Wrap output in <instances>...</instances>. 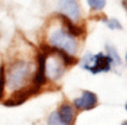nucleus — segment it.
Segmentation results:
<instances>
[{"label":"nucleus","instance_id":"13","mask_svg":"<svg viewBox=\"0 0 127 125\" xmlns=\"http://www.w3.org/2000/svg\"><path fill=\"white\" fill-rule=\"evenodd\" d=\"M47 125H67L66 123H64L61 119L59 118L58 112H52L49 114V117L47 119Z\"/></svg>","mask_w":127,"mask_h":125},{"label":"nucleus","instance_id":"5","mask_svg":"<svg viewBox=\"0 0 127 125\" xmlns=\"http://www.w3.org/2000/svg\"><path fill=\"white\" fill-rule=\"evenodd\" d=\"M59 14L67 17L72 21H77L80 18V6L78 0H58Z\"/></svg>","mask_w":127,"mask_h":125},{"label":"nucleus","instance_id":"9","mask_svg":"<svg viewBox=\"0 0 127 125\" xmlns=\"http://www.w3.org/2000/svg\"><path fill=\"white\" fill-rule=\"evenodd\" d=\"M106 51L109 60H110V63H112V69L118 71V68H120L122 66V61H121V57L119 55V53H118V50L115 49L114 45L106 44Z\"/></svg>","mask_w":127,"mask_h":125},{"label":"nucleus","instance_id":"14","mask_svg":"<svg viewBox=\"0 0 127 125\" xmlns=\"http://www.w3.org/2000/svg\"><path fill=\"white\" fill-rule=\"evenodd\" d=\"M121 125H127V120H125V122H124V123H122Z\"/></svg>","mask_w":127,"mask_h":125},{"label":"nucleus","instance_id":"16","mask_svg":"<svg viewBox=\"0 0 127 125\" xmlns=\"http://www.w3.org/2000/svg\"><path fill=\"white\" fill-rule=\"evenodd\" d=\"M126 66H127V53H126Z\"/></svg>","mask_w":127,"mask_h":125},{"label":"nucleus","instance_id":"4","mask_svg":"<svg viewBox=\"0 0 127 125\" xmlns=\"http://www.w3.org/2000/svg\"><path fill=\"white\" fill-rule=\"evenodd\" d=\"M46 53H47V58H46V76L47 79H50L53 81H58L59 79H61L65 71V63L60 58V56L55 55L52 56L49 53V47L44 45ZM54 50V49H53ZM55 51V50H54ZM57 53V51H55Z\"/></svg>","mask_w":127,"mask_h":125},{"label":"nucleus","instance_id":"15","mask_svg":"<svg viewBox=\"0 0 127 125\" xmlns=\"http://www.w3.org/2000/svg\"><path fill=\"white\" fill-rule=\"evenodd\" d=\"M125 110H126V111H127V103H126V104H125Z\"/></svg>","mask_w":127,"mask_h":125},{"label":"nucleus","instance_id":"12","mask_svg":"<svg viewBox=\"0 0 127 125\" xmlns=\"http://www.w3.org/2000/svg\"><path fill=\"white\" fill-rule=\"evenodd\" d=\"M103 21L110 30H121L122 29L121 23L116 18H106V19H103Z\"/></svg>","mask_w":127,"mask_h":125},{"label":"nucleus","instance_id":"1","mask_svg":"<svg viewBox=\"0 0 127 125\" xmlns=\"http://www.w3.org/2000/svg\"><path fill=\"white\" fill-rule=\"evenodd\" d=\"M32 76V63L24 58H14L5 66L6 90L12 94L30 86L29 80Z\"/></svg>","mask_w":127,"mask_h":125},{"label":"nucleus","instance_id":"3","mask_svg":"<svg viewBox=\"0 0 127 125\" xmlns=\"http://www.w3.org/2000/svg\"><path fill=\"white\" fill-rule=\"evenodd\" d=\"M80 67L92 75H97L99 73H108L109 70H112V63L107 54L97 53L92 55L88 53L83 56Z\"/></svg>","mask_w":127,"mask_h":125},{"label":"nucleus","instance_id":"6","mask_svg":"<svg viewBox=\"0 0 127 125\" xmlns=\"http://www.w3.org/2000/svg\"><path fill=\"white\" fill-rule=\"evenodd\" d=\"M72 104H73V106L77 110L89 111V110H92V108H95L97 106V104H98V98L96 95V93H94L92 90L85 89L82 92V95L80 97L73 99Z\"/></svg>","mask_w":127,"mask_h":125},{"label":"nucleus","instance_id":"7","mask_svg":"<svg viewBox=\"0 0 127 125\" xmlns=\"http://www.w3.org/2000/svg\"><path fill=\"white\" fill-rule=\"evenodd\" d=\"M46 58H47V53L46 50L38 54V62H37V69L34 77H32V85L37 89L40 90L41 87L46 83L47 76H46Z\"/></svg>","mask_w":127,"mask_h":125},{"label":"nucleus","instance_id":"2","mask_svg":"<svg viewBox=\"0 0 127 125\" xmlns=\"http://www.w3.org/2000/svg\"><path fill=\"white\" fill-rule=\"evenodd\" d=\"M49 44L52 48L61 50L71 56H74L78 51V42L76 37L63 28L55 29L49 36Z\"/></svg>","mask_w":127,"mask_h":125},{"label":"nucleus","instance_id":"10","mask_svg":"<svg viewBox=\"0 0 127 125\" xmlns=\"http://www.w3.org/2000/svg\"><path fill=\"white\" fill-rule=\"evenodd\" d=\"M6 93V80H5V63L0 64V101Z\"/></svg>","mask_w":127,"mask_h":125},{"label":"nucleus","instance_id":"8","mask_svg":"<svg viewBox=\"0 0 127 125\" xmlns=\"http://www.w3.org/2000/svg\"><path fill=\"white\" fill-rule=\"evenodd\" d=\"M58 116L64 123H66L67 125H71L73 123V120H74V110H73V107L70 104L64 103L59 107Z\"/></svg>","mask_w":127,"mask_h":125},{"label":"nucleus","instance_id":"11","mask_svg":"<svg viewBox=\"0 0 127 125\" xmlns=\"http://www.w3.org/2000/svg\"><path fill=\"white\" fill-rule=\"evenodd\" d=\"M92 11H102L107 5V0H86Z\"/></svg>","mask_w":127,"mask_h":125}]
</instances>
